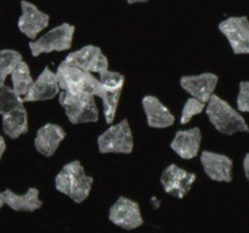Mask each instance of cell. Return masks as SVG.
<instances>
[{"mask_svg": "<svg viewBox=\"0 0 249 233\" xmlns=\"http://www.w3.org/2000/svg\"><path fill=\"white\" fill-rule=\"evenodd\" d=\"M92 183L94 179L85 174L79 160H73L63 165L55 177V188L77 204L83 203L89 197Z\"/></svg>", "mask_w": 249, "mask_h": 233, "instance_id": "6da1fadb", "label": "cell"}, {"mask_svg": "<svg viewBox=\"0 0 249 233\" xmlns=\"http://www.w3.org/2000/svg\"><path fill=\"white\" fill-rule=\"evenodd\" d=\"M206 114L212 125L220 133L233 135L237 133H249V125L238 109H235L228 101L214 94L206 107Z\"/></svg>", "mask_w": 249, "mask_h": 233, "instance_id": "7a4b0ae2", "label": "cell"}, {"mask_svg": "<svg viewBox=\"0 0 249 233\" xmlns=\"http://www.w3.org/2000/svg\"><path fill=\"white\" fill-rule=\"evenodd\" d=\"M56 74L62 91L71 94H89L94 96H99L101 92L102 85L99 78L95 77L94 73L88 72L78 66L62 61L58 65Z\"/></svg>", "mask_w": 249, "mask_h": 233, "instance_id": "3957f363", "label": "cell"}, {"mask_svg": "<svg viewBox=\"0 0 249 233\" xmlns=\"http://www.w3.org/2000/svg\"><path fill=\"white\" fill-rule=\"evenodd\" d=\"M58 102L72 124L99 121V108L94 95L61 91L58 95Z\"/></svg>", "mask_w": 249, "mask_h": 233, "instance_id": "277c9868", "label": "cell"}, {"mask_svg": "<svg viewBox=\"0 0 249 233\" xmlns=\"http://www.w3.org/2000/svg\"><path fill=\"white\" fill-rule=\"evenodd\" d=\"M75 27L63 22L60 26L53 27L36 40L29 41L28 46L33 57H38L41 53H50L53 51H66L72 48Z\"/></svg>", "mask_w": 249, "mask_h": 233, "instance_id": "5b68a950", "label": "cell"}, {"mask_svg": "<svg viewBox=\"0 0 249 233\" xmlns=\"http://www.w3.org/2000/svg\"><path fill=\"white\" fill-rule=\"evenodd\" d=\"M97 147L102 154H130L134 150V138L128 119L109 125L97 137Z\"/></svg>", "mask_w": 249, "mask_h": 233, "instance_id": "8992f818", "label": "cell"}, {"mask_svg": "<svg viewBox=\"0 0 249 233\" xmlns=\"http://www.w3.org/2000/svg\"><path fill=\"white\" fill-rule=\"evenodd\" d=\"M219 31L228 39L235 55H249V18L231 16L219 23Z\"/></svg>", "mask_w": 249, "mask_h": 233, "instance_id": "52a82bcc", "label": "cell"}, {"mask_svg": "<svg viewBox=\"0 0 249 233\" xmlns=\"http://www.w3.org/2000/svg\"><path fill=\"white\" fill-rule=\"evenodd\" d=\"M196 179L197 176L194 172L186 171L177 164H170L160 175V184L165 193L181 199L189 193Z\"/></svg>", "mask_w": 249, "mask_h": 233, "instance_id": "ba28073f", "label": "cell"}, {"mask_svg": "<svg viewBox=\"0 0 249 233\" xmlns=\"http://www.w3.org/2000/svg\"><path fill=\"white\" fill-rule=\"evenodd\" d=\"M108 218L112 223L126 231L135 230L143 225L139 203L123 196L119 197L111 206Z\"/></svg>", "mask_w": 249, "mask_h": 233, "instance_id": "9c48e42d", "label": "cell"}, {"mask_svg": "<svg viewBox=\"0 0 249 233\" xmlns=\"http://www.w3.org/2000/svg\"><path fill=\"white\" fill-rule=\"evenodd\" d=\"M21 10L22 14L17 22V27L19 32L24 34L27 38L36 40L38 34L49 27L50 16L39 10L38 6H36L33 2L27 1V0L21 1Z\"/></svg>", "mask_w": 249, "mask_h": 233, "instance_id": "30bf717a", "label": "cell"}, {"mask_svg": "<svg viewBox=\"0 0 249 233\" xmlns=\"http://www.w3.org/2000/svg\"><path fill=\"white\" fill-rule=\"evenodd\" d=\"M63 61L97 74L108 69L109 66L108 58L96 45H85L79 50L72 51L66 56Z\"/></svg>", "mask_w": 249, "mask_h": 233, "instance_id": "8fae6325", "label": "cell"}, {"mask_svg": "<svg viewBox=\"0 0 249 233\" xmlns=\"http://www.w3.org/2000/svg\"><path fill=\"white\" fill-rule=\"evenodd\" d=\"M199 160L203 171L211 180L216 182L232 181L233 160L229 155L211 150H202Z\"/></svg>", "mask_w": 249, "mask_h": 233, "instance_id": "7c38bea8", "label": "cell"}, {"mask_svg": "<svg viewBox=\"0 0 249 233\" xmlns=\"http://www.w3.org/2000/svg\"><path fill=\"white\" fill-rule=\"evenodd\" d=\"M218 82V75L207 72L196 75H182L180 78V86L192 97L208 103L214 95Z\"/></svg>", "mask_w": 249, "mask_h": 233, "instance_id": "4fadbf2b", "label": "cell"}, {"mask_svg": "<svg viewBox=\"0 0 249 233\" xmlns=\"http://www.w3.org/2000/svg\"><path fill=\"white\" fill-rule=\"evenodd\" d=\"M60 90L61 87L56 72L51 70L49 67H45L38 75V78L34 80L28 94L23 97V101L36 102L53 100L57 95H60Z\"/></svg>", "mask_w": 249, "mask_h": 233, "instance_id": "5bb4252c", "label": "cell"}, {"mask_svg": "<svg viewBox=\"0 0 249 233\" xmlns=\"http://www.w3.org/2000/svg\"><path fill=\"white\" fill-rule=\"evenodd\" d=\"M202 143V131L198 126L178 130L170 142V148L185 160L194 159L199 154Z\"/></svg>", "mask_w": 249, "mask_h": 233, "instance_id": "9a60e30c", "label": "cell"}, {"mask_svg": "<svg viewBox=\"0 0 249 233\" xmlns=\"http://www.w3.org/2000/svg\"><path fill=\"white\" fill-rule=\"evenodd\" d=\"M141 104L150 128L165 129L175 123L174 114L158 97L146 95L141 100Z\"/></svg>", "mask_w": 249, "mask_h": 233, "instance_id": "2e32d148", "label": "cell"}, {"mask_svg": "<svg viewBox=\"0 0 249 233\" xmlns=\"http://www.w3.org/2000/svg\"><path fill=\"white\" fill-rule=\"evenodd\" d=\"M66 136H67V133L62 126L48 123L36 131L34 147L38 150V153H40L44 157H53Z\"/></svg>", "mask_w": 249, "mask_h": 233, "instance_id": "e0dca14e", "label": "cell"}, {"mask_svg": "<svg viewBox=\"0 0 249 233\" xmlns=\"http://www.w3.org/2000/svg\"><path fill=\"white\" fill-rule=\"evenodd\" d=\"M5 205L15 211H26L32 213L43 206V201L39 199V189L31 187L24 194H16L11 189H5L4 192Z\"/></svg>", "mask_w": 249, "mask_h": 233, "instance_id": "ac0fdd59", "label": "cell"}, {"mask_svg": "<svg viewBox=\"0 0 249 233\" xmlns=\"http://www.w3.org/2000/svg\"><path fill=\"white\" fill-rule=\"evenodd\" d=\"M2 116V131L12 140L28 133V113L24 106L18 107L15 111Z\"/></svg>", "mask_w": 249, "mask_h": 233, "instance_id": "d6986e66", "label": "cell"}, {"mask_svg": "<svg viewBox=\"0 0 249 233\" xmlns=\"http://www.w3.org/2000/svg\"><path fill=\"white\" fill-rule=\"evenodd\" d=\"M102 85V84H101ZM123 86H111V85H102L101 92L99 96L102 101L105 121L108 125H112L116 119L117 109H118L119 100H121Z\"/></svg>", "mask_w": 249, "mask_h": 233, "instance_id": "ffe728a7", "label": "cell"}, {"mask_svg": "<svg viewBox=\"0 0 249 233\" xmlns=\"http://www.w3.org/2000/svg\"><path fill=\"white\" fill-rule=\"evenodd\" d=\"M11 82L12 89L15 90V92L23 99L28 94L29 89H31L34 83L31 74V69H29V66L26 61H22L15 68L14 72L11 73Z\"/></svg>", "mask_w": 249, "mask_h": 233, "instance_id": "44dd1931", "label": "cell"}, {"mask_svg": "<svg viewBox=\"0 0 249 233\" xmlns=\"http://www.w3.org/2000/svg\"><path fill=\"white\" fill-rule=\"evenodd\" d=\"M23 61L22 55L12 49L0 50V89L5 86V82L9 75L14 72L15 68Z\"/></svg>", "mask_w": 249, "mask_h": 233, "instance_id": "7402d4cb", "label": "cell"}, {"mask_svg": "<svg viewBox=\"0 0 249 233\" xmlns=\"http://www.w3.org/2000/svg\"><path fill=\"white\" fill-rule=\"evenodd\" d=\"M23 99L18 96L12 87L5 85L2 89H0V116H5L15 111L18 107L23 106Z\"/></svg>", "mask_w": 249, "mask_h": 233, "instance_id": "603a6c76", "label": "cell"}, {"mask_svg": "<svg viewBox=\"0 0 249 233\" xmlns=\"http://www.w3.org/2000/svg\"><path fill=\"white\" fill-rule=\"evenodd\" d=\"M206 107L207 103L195 99V97L191 96L190 99H187L186 102L184 103V107H182L181 116H180V124H181V125L189 124L194 116H198L202 112L206 111Z\"/></svg>", "mask_w": 249, "mask_h": 233, "instance_id": "cb8c5ba5", "label": "cell"}, {"mask_svg": "<svg viewBox=\"0 0 249 233\" xmlns=\"http://www.w3.org/2000/svg\"><path fill=\"white\" fill-rule=\"evenodd\" d=\"M237 109L243 113H249V80H243L238 85Z\"/></svg>", "mask_w": 249, "mask_h": 233, "instance_id": "d4e9b609", "label": "cell"}, {"mask_svg": "<svg viewBox=\"0 0 249 233\" xmlns=\"http://www.w3.org/2000/svg\"><path fill=\"white\" fill-rule=\"evenodd\" d=\"M243 171H245L246 177L249 181V153L245 155V159H243Z\"/></svg>", "mask_w": 249, "mask_h": 233, "instance_id": "484cf974", "label": "cell"}, {"mask_svg": "<svg viewBox=\"0 0 249 233\" xmlns=\"http://www.w3.org/2000/svg\"><path fill=\"white\" fill-rule=\"evenodd\" d=\"M5 150H6V142H5L4 137L0 135V160H1L2 155H4Z\"/></svg>", "mask_w": 249, "mask_h": 233, "instance_id": "4316f807", "label": "cell"}, {"mask_svg": "<svg viewBox=\"0 0 249 233\" xmlns=\"http://www.w3.org/2000/svg\"><path fill=\"white\" fill-rule=\"evenodd\" d=\"M148 0H126L128 4H141V2H147Z\"/></svg>", "mask_w": 249, "mask_h": 233, "instance_id": "83f0119b", "label": "cell"}, {"mask_svg": "<svg viewBox=\"0 0 249 233\" xmlns=\"http://www.w3.org/2000/svg\"><path fill=\"white\" fill-rule=\"evenodd\" d=\"M5 205V199H4V193L0 192V209Z\"/></svg>", "mask_w": 249, "mask_h": 233, "instance_id": "f1b7e54d", "label": "cell"}]
</instances>
